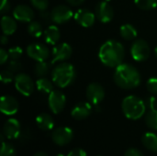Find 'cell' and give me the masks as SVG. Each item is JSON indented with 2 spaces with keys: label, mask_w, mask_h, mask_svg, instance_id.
<instances>
[{
  "label": "cell",
  "mask_w": 157,
  "mask_h": 156,
  "mask_svg": "<svg viewBox=\"0 0 157 156\" xmlns=\"http://www.w3.org/2000/svg\"><path fill=\"white\" fill-rule=\"evenodd\" d=\"M100 62L111 68H116L122 63L125 57V49L123 45L114 40L104 42L98 51Z\"/></svg>",
  "instance_id": "1"
},
{
  "label": "cell",
  "mask_w": 157,
  "mask_h": 156,
  "mask_svg": "<svg viewBox=\"0 0 157 156\" xmlns=\"http://www.w3.org/2000/svg\"><path fill=\"white\" fill-rule=\"evenodd\" d=\"M115 84L126 90L136 88L141 84V74L138 69L130 63H121L115 68L114 72Z\"/></svg>",
  "instance_id": "2"
},
{
  "label": "cell",
  "mask_w": 157,
  "mask_h": 156,
  "mask_svg": "<svg viewBox=\"0 0 157 156\" xmlns=\"http://www.w3.org/2000/svg\"><path fill=\"white\" fill-rule=\"evenodd\" d=\"M76 71L73 64L61 63L52 71V80L58 87L64 88L70 86L75 79Z\"/></svg>",
  "instance_id": "3"
},
{
  "label": "cell",
  "mask_w": 157,
  "mask_h": 156,
  "mask_svg": "<svg viewBox=\"0 0 157 156\" xmlns=\"http://www.w3.org/2000/svg\"><path fill=\"white\" fill-rule=\"evenodd\" d=\"M121 109L126 118L136 120L145 114L146 105L144 100L136 96L126 97L121 103Z\"/></svg>",
  "instance_id": "4"
},
{
  "label": "cell",
  "mask_w": 157,
  "mask_h": 156,
  "mask_svg": "<svg viewBox=\"0 0 157 156\" xmlns=\"http://www.w3.org/2000/svg\"><path fill=\"white\" fill-rule=\"evenodd\" d=\"M131 54L136 62H144L147 60L150 55V47L148 42L143 39L135 40L131 47Z\"/></svg>",
  "instance_id": "5"
},
{
  "label": "cell",
  "mask_w": 157,
  "mask_h": 156,
  "mask_svg": "<svg viewBox=\"0 0 157 156\" xmlns=\"http://www.w3.org/2000/svg\"><path fill=\"white\" fill-rule=\"evenodd\" d=\"M14 83L15 87L18 91V93L25 97H29L34 90V83L27 74L20 73L17 74Z\"/></svg>",
  "instance_id": "6"
},
{
  "label": "cell",
  "mask_w": 157,
  "mask_h": 156,
  "mask_svg": "<svg viewBox=\"0 0 157 156\" xmlns=\"http://www.w3.org/2000/svg\"><path fill=\"white\" fill-rule=\"evenodd\" d=\"M26 52L29 58L35 60L36 62L46 61L50 57L49 48L42 43H31L27 47Z\"/></svg>",
  "instance_id": "7"
},
{
  "label": "cell",
  "mask_w": 157,
  "mask_h": 156,
  "mask_svg": "<svg viewBox=\"0 0 157 156\" xmlns=\"http://www.w3.org/2000/svg\"><path fill=\"white\" fill-rule=\"evenodd\" d=\"M49 108L54 114L61 113L66 104V97L64 94L59 90H53L51 94H49L48 97Z\"/></svg>",
  "instance_id": "8"
},
{
  "label": "cell",
  "mask_w": 157,
  "mask_h": 156,
  "mask_svg": "<svg viewBox=\"0 0 157 156\" xmlns=\"http://www.w3.org/2000/svg\"><path fill=\"white\" fill-rule=\"evenodd\" d=\"M74 138V131L69 127H59L52 133V142L58 146L68 144Z\"/></svg>",
  "instance_id": "9"
},
{
  "label": "cell",
  "mask_w": 157,
  "mask_h": 156,
  "mask_svg": "<svg viewBox=\"0 0 157 156\" xmlns=\"http://www.w3.org/2000/svg\"><path fill=\"white\" fill-rule=\"evenodd\" d=\"M73 53V49L68 43H59L54 45V47L52 50V63H63L66 60H68Z\"/></svg>",
  "instance_id": "10"
},
{
  "label": "cell",
  "mask_w": 157,
  "mask_h": 156,
  "mask_svg": "<svg viewBox=\"0 0 157 156\" xmlns=\"http://www.w3.org/2000/svg\"><path fill=\"white\" fill-rule=\"evenodd\" d=\"M52 20L56 24H63L68 22L73 17V11L71 8L64 5H59L55 6L52 12Z\"/></svg>",
  "instance_id": "11"
},
{
  "label": "cell",
  "mask_w": 157,
  "mask_h": 156,
  "mask_svg": "<svg viewBox=\"0 0 157 156\" xmlns=\"http://www.w3.org/2000/svg\"><path fill=\"white\" fill-rule=\"evenodd\" d=\"M86 97L89 103L98 106L105 97L104 87L98 83H91L86 88Z\"/></svg>",
  "instance_id": "12"
},
{
  "label": "cell",
  "mask_w": 157,
  "mask_h": 156,
  "mask_svg": "<svg viewBox=\"0 0 157 156\" xmlns=\"http://www.w3.org/2000/svg\"><path fill=\"white\" fill-rule=\"evenodd\" d=\"M95 14L97 18L102 23H108L112 20L114 17V10L109 2L101 1L97 4L95 8Z\"/></svg>",
  "instance_id": "13"
},
{
  "label": "cell",
  "mask_w": 157,
  "mask_h": 156,
  "mask_svg": "<svg viewBox=\"0 0 157 156\" xmlns=\"http://www.w3.org/2000/svg\"><path fill=\"white\" fill-rule=\"evenodd\" d=\"M74 17L76 23L80 26L84 28H89L94 25L97 17L96 14H94L92 11L86 8H81L75 13Z\"/></svg>",
  "instance_id": "14"
},
{
  "label": "cell",
  "mask_w": 157,
  "mask_h": 156,
  "mask_svg": "<svg viewBox=\"0 0 157 156\" xmlns=\"http://www.w3.org/2000/svg\"><path fill=\"white\" fill-rule=\"evenodd\" d=\"M0 110L7 116L15 115L18 110V102L11 96H3L0 99Z\"/></svg>",
  "instance_id": "15"
},
{
  "label": "cell",
  "mask_w": 157,
  "mask_h": 156,
  "mask_svg": "<svg viewBox=\"0 0 157 156\" xmlns=\"http://www.w3.org/2000/svg\"><path fill=\"white\" fill-rule=\"evenodd\" d=\"M21 132L20 123L16 119L7 120L3 126V134L6 139H17Z\"/></svg>",
  "instance_id": "16"
},
{
  "label": "cell",
  "mask_w": 157,
  "mask_h": 156,
  "mask_svg": "<svg viewBox=\"0 0 157 156\" xmlns=\"http://www.w3.org/2000/svg\"><path fill=\"white\" fill-rule=\"evenodd\" d=\"M13 17L20 22L29 23L34 17V12L27 5H18L13 10Z\"/></svg>",
  "instance_id": "17"
},
{
  "label": "cell",
  "mask_w": 157,
  "mask_h": 156,
  "mask_svg": "<svg viewBox=\"0 0 157 156\" xmlns=\"http://www.w3.org/2000/svg\"><path fill=\"white\" fill-rule=\"evenodd\" d=\"M92 113L91 103L88 102H80L77 103L71 111L72 117L76 120H82L86 119Z\"/></svg>",
  "instance_id": "18"
},
{
  "label": "cell",
  "mask_w": 157,
  "mask_h": 156,
  "mask_svg": "<svg viewBox=\"0 0 157 156\" xmlns=\"http://www.w3.org/2000/svg\"><path fill=\"white\" fill-rule=\"evenodd\" d=\"M43 36H44V40H45L47 44L56 45L58 43V41L60 40V38H61L60 29H58L57 26L51 25L44 30Z\"/></svg>",
  "instance_id": "19"
},
{
  "label": "cell",
  "mask_w": 157,
  "mask_h": 156,
  "mask_svg": "<svg viewBox=\"0 0 157 156\" xmlns=\"http://www.w3.org/2000/svg\"><path fill=\"white\" fill-rule=\"evenodd\" d=\"M15 17L9 16H4L1 18V29L5 35H12L16 32L17 24Z\"/></svg>",
  "instance_id": "20"
},
{
  "label": "cell",
  "mask_w": 157,
  "mask_h": 156,
  "mask_svg": "<svg viewBox=\"0 0 157 156\" xmlns=\"http://www.w3.org/2000/svg\"><path fill=\"white\" fill-rule=\"evenodd\" d=\"M36 124L40 130L47 131L53 129L54 121L51 115L47 113H41L36 118Z\"/></svg>",
  "instance_id": "21"
},
{
  "label": "cell",
  "mask_w": 157,
  "mask_h": 156,
  "mask_svg": "<svg viewBox=\"0 0 157 156\" xmlns=\"http://www.w3.org/2000/svg\"><path fill=\"white\" fill-rule=\"evenodd\" d=\"M144 146L151 152L157 153V135L153 132H146L142 138Z\"/></svg>",
  "instance_id": "22"
},
{
  "label": "cell",
  "mask_w": 157,
  "mask_h": 156,
  "mask_svg": "<svg viewBox=\"0 0 157 156\" xmlns=\"http://www.w3.org/2000/svg\"><path fill=\"white\" fill-rule=\"evenodd\" d=\"M36 87H37L38 91L42 94H51L53 91L52 82L46 77L39 78L36 81Z\"/></svg>",
  "instance_id": "23"
},
{
  "label": "cell",
  "mask_w": 157,
  "mask_h": 156,
  "mask_svg": "<svg viewBox=\"0 0 157 156\" xmlns=\"http://www.w3.org/2000/svg\"><path fill=\"white\" fill-rule=\"evenodd\" d=\"M120 33H121V36L126 40H132L138 35L137 29H135V27H133L131 24L122 25L120 29Z\"/></svg>",
  "instance_id": "24"
},
{
  "label": "cell",
  "mask_w": 157,
  "mask_h": 156,
  "mask_svg": "<svg viewBox=\"0 0 157 156\" xmlns=\"http://www.w3.org/2000/svg\"><path fill=\"white\" fill-rule=\"evenodd\" d=\"M50 72V64L46 61L37 62L34 67V74L37 77H45Z\"/></svg>",
  "instance_id": "25"
},
{
  "label": "cell",
  "mask_w": 157,
  "mask_h": 156,
  "mask_svg": "<svg viewBox=\"0 0 157 156\" xmlns=\"http://www.w3.org/2000/svg\"><path fill=\"white\" fill-rule=\"evenodd\" d=\"M28 32L30 36H32L34 38H40L44 33L42 25L37 21L29 22V24L28 26Z\"/></svg>",
  "instance_id": "26"
},
{
  "label": "cell",
  "mask_w": 157,
  "mask_h": 156,
  "mask_svg": "<svg viewBox=\"0 0 157 156\" xmlns=\"http://www.w3.org/2000/svg\"><path fill=\"white\" fill-rule=\"evenodd\" d=\"M145 123L151 129L157 131V109H150L145 115Z\"/></svg>",
  "instance_id": "27"
},
{
  "label": "cell",
  "mask_w": 157,
  "mask_h": 156,
  "mask_svg": "<svg viewBox=\"0 0 157 156\" xmlns=\"http://www.w3.org/2000/svg\"><path fill=\"white\" fill-rule=\"evenodd\" d=\"M134 3L143 10H151L157 6V0H134Z\"/></svg>",
  "instance_id": "28"
},
{
  "label": "cell",
  "mask_w": 157,
  "mask_h": 156,
  "mask_svg": "<svg viewBox=\"0 0 157 156\" xmlns=\"http://www.w3.org/2000/svg\"><path fill=\"white\" fill-rule=\"evenodd\" d=\"M0 156H16V149L11 143H2Z\"/></svg>",
  "instance_id": "29"
},
{
  "label": "cell",
  "mask_w": 157,
  "mask_h": 156,
  "mask_svg": "<svg viewBox=\"0 0 157 156\" xmlns=\"http://www.w3.org/2000/svg\"><path fill=\"white\" fill-rule=\"evenodd\" d=\"M15 75L14 73L12 71H10L9 69L6 70H3L0 73V80L3 84H9L11 82H13L15 80Z\"/></svg>",
  "instance_id": "30"
},
{
  "label": "cell",
  "mask_w": 157,
  "mask_h": 156,
  "mask_svg": "<svg viewBox=\"0 0 157 156\" xmlns=\"http://www.w3.org/2000/svg\"><path fill=\"white\" fill-rule=\"evenodd\" d=\"M8 54L11 60H18L23 54V50L19 46H13L8 50Z\"/></svg>",
  "instance_id": "31"
},
{
  "label": "cell",
  "mask_w": 157,
  "mask_h": 156,
  "mask_svg": "<svg viewBox=\"0 0 157 156\" xmlns=\"http://www.w3.org/2000/svg\"><path fill=\"white\" fill-rule=\"evenodd\" d=\"M30 3L40 11L46 10L49 6V0H30Z\"/></svg>",
  "instance_id": "32"
},
{
  "label": "cell",
  "mask_w": 157,
  "mask_h": 156,
  "mask_svg": "<svg viewBox=\"0 0 157 156\" xmlns=\"http://www.w3.org/2000/svg\"><path fill=\"white\" fill-rule=\"evenodd\" d=\"M146 86L151 94L157 95V77H152L148 79L146 83Z\"/></svg>",
  "instance_id": "33"
},
{
  "label": "cell",
  "mask_w": 157,
  "mask_h": 156,
  "mask_svg": "<svg viewBox=\"0 0 157 156\" xmlns=\"http://www.w3.org/2000/svg\"><path fill=\"white\" fill-rule=\"evenodd\" d=\"M21 68H22V64H21V63H20L18 60H11V61L8 63V67H7V69H9V70L12 71L13 73H16V72L20 71Z\"/></svg>",
  "instance_id": "34"
},
{
  "label": "cell",
  "mask_w": 157,
  "mask_h": 156,
  "mask_svg": "<svg viewBox=\"0 0 157 156\" xmlns=\"http://www.w3.org/2000/svg\"><path fill=\"white\" fill-rule=\"evenodd\" d=\"M146 108H148L149 109H155L157 107V100L155 97V96H149L145 98L144 100Z\"/></svg>",
  "instance_id": "35"
},
{
  "label": "cell",
  "mask_w": 157,
  "mask_h": 156,
  "mask_svg": "<svg viewBox=\"0 0 157 156\" xmlns=\"http://www.w3.org/2000/svg\"><path fill=\"white\" fill-rule=\"evenodd\" d=\"M124 156H144L143 153L136 148H130L125 152Z\"/></svg>",
  "instance_id": "36"
},
{
  "label": "cell",
  "mask_w": 157,
  "mask_h": 156,
  "mask_svg": "<svg viewBox=\"0 0 157 156\" xmlns=\"http://www.w3.org/2000/svg\"><path fill=\"white\" fill-rule=\"evenodd\" d=\"M11 6L10 3L8 2V0H1V6H0V12L2 14L6 13L7 11H9Z\"/></svg>",
  "instance_id": "37"
},
{
  "label": "cell",
  "mask_w": 157,
  "mask_h": 156,
  "mask_svg": "<svg viewBox=\"0 0 157 156\" xmlns=\"http://www.w3.org/2000/svg\"><path fill=\"white\" fill-rule=\"evenodd\" d=\"M66 156H86V153L83 149L76 148V149L72 150Z\"/></svg>",
  "instance_id": "38"
},
{
  "label": "cell",
  "mask_w": 157,
  "mask_h": 156,
  "mask_svg": "<svg viewBox=\"0 0 157 156\" xmlns=\"http://www.w3.org/2000/svg\"><path fill=\"white\" fill-rule=\"evenodd\" d=\"M9 58L8 51H6L4 49L0 50V64H4L7 62V59Z\"/></svg>",
  "instance_id": "39"
},
{
  "label": "cell",
  "mask_w": 157,
  "mask_h": 156,
  "mask_svg": "<svg viewBox=\"0 0 157 156\" xmlns=\"http://www.w3.org/2000/svg\"><path fill=\"white\" fill-rule=\"evenodd\" d=\"M40 18L45 22V23H49L50 21H52V16H51V13L47 12L46 10H43V11H40Z\"/></svg>",
  "instance_id": "40"
},
{
  "label": "cell",
  "mask_w": 157,
  "mask_h": 156,
  "mask_svg": "<svg viewBox=\"0 0 157 156\" xmlns=\"http://www.w3.org/2000/svg\"><path fill=\"white\" fill-rule=\"evenodd\" d=\"M71 6H78L80 5H82L84 3L85 0H66Z\"/></svg>",
  "instance_id": "41"
},
{
  "label": "cell",
  "mask_w": 157,
  "mask_h": 156,
  "mask_svg": "<svg viewBox=\"0 0 157 156\" xmlns=\"http://www.w3.org/2000/svg\"><path fill=\"white\" fill-rule=\"evenodd\" d=\"M0 41H1V44L2 45H6V44H7V42H8V38H7V35H3L1 38H0Z\"/></svg>",
  "instance_id": "42"
},
{
  "label": "cell",
  "mask_w": 157,
  "mask_h": 156,
  "mask_svg": "<svg viewBox=\"0 0 157 156\" xmlns=\"http://www.w3.org/2000/svg\"><path fill=\"white\" fill-rule=\"evenodd\" d=\"M33 156H48V154L43 152H39V153H36Z\"/></svg>",
  "instance_id": "43"
},
{
  "label": "cell",
  "mask_w": 157,
  "mask_h": 156,
  "mask_svg": "<svg viewBox=\"0 0 157 156\" xmlns=\"http://www.w3.org/2000/svg\"><path fill=\"white\" fill-rule=\"evenodd\" d=\"M155 57L157 58V46L155 47Z\"/></svg>",
  "instance_id": "44"
},
{
  "label": "cell",
  "mask_w": 157,
  "mask_h": 156,
  "mask_svg": "<svg viewBox=\"0 0 157 156\" xmlns=\"http://www.w3.org/2000/svg\"><path fill=\"white\" fill-rule=\"evenodd\" d=\"M56 156H64L63 154H57Z\"/></svg>",
  "instance_id": "45"
},
{
  "label": "cell",
  "mask_w": 157,
  "mask_h": 156,
  "mask_svg": "<svg viewBox=\"0 0 157 156\" xmlns=\"http://www.w3.org/2000/svg\"><path fill=\"white\" fill-rule=\"evenodd\" d=\"M101 1H105V2H109V1H110V0H101Z\"/></svg>",
  "instance_id": "46"
}]
</instances>
